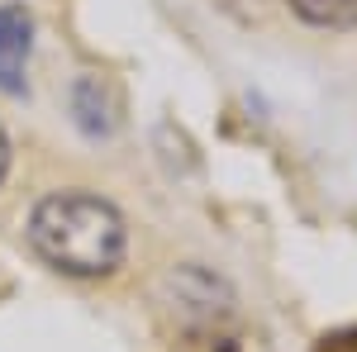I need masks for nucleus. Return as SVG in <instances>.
Returning a JSON list of instances; mask_svg holds the SVG:
<instances>
[{"label":"nucleus","mask_w":357,"mask_h":352,"mask_svg":"<svg viewBox=\"0 0 357 352\" xmlns=\"http://www.w3.org/2000/svg\"><path fill=\"white\" fill-rule=\"evenodd\" d=\"M33 53V15L20 0H0V91L24 95V72Z\"/></svg>","instance_id":"3"},{"label":"nucleus","mask_w":357,"mask_h":352,"mask_svg":"<svg viewBox=\"0 0 357 352\" xmlns=\"http://www.w3.org/2000/svg\"><path fill=\"white\" fill-rule=\"evenodd\" d=\"M72 119H77V129H82L91 143H105L114 138L119 129V95H114V86L105 77H77L72 82Z\"/></svg>","instance_id":"4"},{"label":"nucleus","mask_w":357,"mask_h":352,"mask_svg":"<svg viewBox=\"0 0 357 352\" xmlns=\"http://www.w3.org/2000/svg\"><path fill=\"white\" fill-rule=\"evenodd\" d=\"M33 252L62 276H110L129 252V224L105 195L91 190H53L29 215Z\"/></svg>","instance_id":"1"},{"label":"nucleus","mask_w":357,"mask_h":352,"mask_svg":"<svg viewBox=\"0 0 357 352\" xmlns=\"http://www.w3.org/2000/svg\"><path fill=\"white\" fill-rule=\"evenodd\" d=\"M5 171H10V138L0 129V181H5Z\"/></svg>","instance_id":"7"},{"label":"nucleus","mask_w":357,"mask_h":352,"mask_svg":"<svg viewBox=\"0 0 357 352\" xmlns=\"http://www.w3.org/2000/svg\"><path fill=\"white\" fill-rule=\"evenodd\" d=\"M286 5L310 29H329V33H353L357 29V0H286Z\"/></svg>","instance_id":"5"},{"label":"nucleus","mask_w":357,"mask_h":352,"mask_svg":"<svg viewBox=\"0 0 357 352\" xmlns=\"http://www.w3.org/2000/svg\"><path fill=\"white\" fill-rule=\"evenodd\" d=\"M158 309L176 328H215L234 314V291L200 262H181L158 281Z\"/></svg>","instance_id":"2"},{"label":"nucleus","mask_w":357,"mask_h":352,"mask_svg":"<svg viewBox=\"0 0 357 352\" xmlns=\"http://www.w3.org/2000/svg\"><path fill=\"white\" fill-rule=\"evenodd\" d=\"M319 352H357V328H348V333H333V338H324V343H319Z\"/></svg>","instance_id":"6"}]
</instances>
